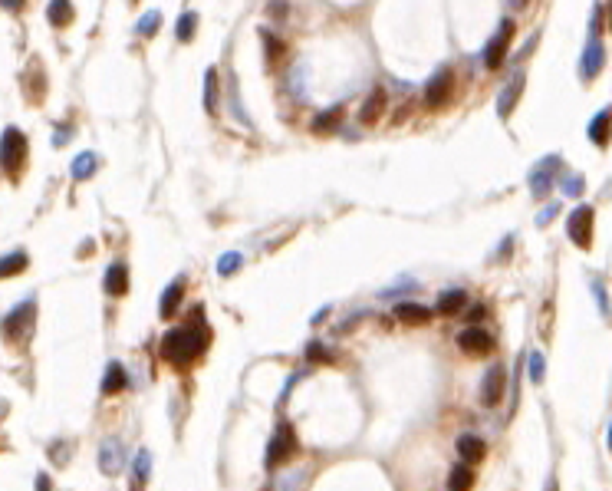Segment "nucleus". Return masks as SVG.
<instances>
[{
    "label": "nucleus",
    "instance_id": "obj_1",
    "mask_svg": "<svg viewBox=\"0 0 612 491\" xmlns=\"http://www.w3.org/2000/svg\"><path fill=\"white\" fill-rule=\"evenodd\" d=\"M192 317H194V323L175 327L162 337V357L172 366H188V363H194L208 350V330L201 323V310H194Z\"/></svg>",
    "mask_w": 612,
    "mask_h": 491
},
{
    "label": "nucleus",
    "instance_id": "obj_2",
    "mask_svg": "<svg viewBox=\"0 0 612 491\" xmlns=\"http://www.w3.org/2000/svg\"><path fill=\"white\" fill-rule=\"evenodd\" d=\"M23 162H27V135L10 125L4 139H0V165H4L7 175H17L23 168Z\"/></svg>",
    "mask_w": 612,
    "mask_h": 491
},
{
    "label": "nucleus",
    "instance_id": "obj_3",
    "mask_svg": "<svg viewBox=\"0 0 612 491\" xmlns=\"http://www.w3.org/2000/svg\"><path fill=\"white\" fill-rule=\"evenodd\" d=\"M560 168H563V158H560V155H546V158H540V165H534L530 175H526L530 195H534V198H546L550 188H553V178H556Z\"/></svg>",
    "mask_w": 612,
    "mask_h": 491
},
{
    "label": "nucleus",
    "instance_id": "obj_4",
    "mask_svg": "<svg viewBox=\"0 0 612 491\" xmlns=\"http://www.w3.org/2000/svg\"><path fill=\"white\" fill-rule=\"evenodd\" d=\"M293 455H297V435H293L290 422H280L277 435H273L267 445V468H277V465H283L287 458H293Z\"/></svg>",
    "mask_w": 612,
    "mask_h": 491
},
{
    "label": "nucleus",
    "instance_id": "obj_5",
    "mask_svg": "<svg viewBox=\"0 0 612 491\" xmlns=\"http://www.w3.org/2000/svg\"><path fill=\"white\" fill-rule=\"evenodd\" d=\"M566 231H570L576 248H583V250L593 248V208H586V204L573 208L570 221H566Z\"/></svg>",
    "mask_w": 612,
    "mask_h": 491
},
{
    "label": "nucleus",
    "instance_id": "obj_6",
    "mask_svg": "<svg viewBox=\"0 0 612 491\" xmlns=\"http://www.w3.org/2000/svg\"><path fill=\"white\" fill-rule=\"evenodd\" d=\"M514 30L517 23L514 20H500V30H498V37L488 43V50H484V67L488 69H498L504 59H507V47H510V40H514Z\"/></svg>",
    "mask_w": 612,
    "mask_h": 491
},
{
    "label": "nucleus",
    "instance_id": "obj_7",
    "mask_svg": "<svg viewBox=\"0 0 612 491\" xmlns=\"http://www.w3.org/2000/svg\"><path fill=\"white\" fill-rule=\"evenodd\" d=\"M606 67V47H603V40H589L583 50V57H579V76L589 83V79H596L599 73H603Z\"/></svg>",
    "mask_w": 612,
    "mask_h": 491
},
{
    "label": "nucleus",
    "instance_id": "obj_8",
    "mask_svg": "<svg viewBox=\"0 0 612 491\" xmlns=\"http://www.w3.org/2000/svg\"><path fill=\"white\" fill-rule=\"evenodd\" d=\"M451 86H454V73H451V69H438V73L431 76V83L425 86V103H428L431 109H441L445 99L451 96Z\"/></svg>",
    "mask_w": 612,
    "mask_h": 491
},
{
    "label": "nucleus",
    "instance_id": "obj_9",
    "mask_svg": "<svg viewBox=\"0 0 612 491\" xmlns=\"http://www.w3.org/2000/svg\"><path fill=\"white\" fill-rule=\"evenodd\" d=\"M458 347L464 350V353H474V357H484V353H490L494 350V337H490L484 327H468L458 333Z\"/></svg>",
    "mask_w": 612,
    "mask_h": 491
},
{
    "label": "nucleus",
    "instance_id": "obj_10",
    "mask_svg": "<svg viewBox=\"0 0 612 491\" xmlns=\"http://www.w3.org/2000/svg\"><path fill=\"white\" fill-rule=\"evenodd\" d=\"M504 386H507V373L504 366H490L488 376H484V386H481V403L488 405H498L504 399Z\"/></svg>",
    "mask_w": 612,
    "mask_h": 491
},
{
    "label": "nucleus",
    "instance_id": "obj_11",
    "mask_svg": "<svg viewBox=\"0 0 612 491\" xmlns=\"http://www.w3.org/2000/svg\"><path fill=\"white\" fill-rule=\"evenodd\" d=\"M122 465H125L122 442H119V439H105V442L99 445V468H102L105 475H119Z\"/></svg>",
    "mask_w": 612,
    "mask_h": 491
},
{
    "label": "nucleus",
    "instance_id": "obj_12",
    "mask_svg": "<svg viewBox=\"0 0 612 491\" xmlns=\"http://www.w3.org/2000/svg\"><path fill=\"white\" fill-rule=\"evenodd\" d=\"M524 93V76L520 73H514V76L507 79V86L498 93V116L500 119H510V112H514L517 106V96Z\"/></svg>",
    "mask_w": 612,
    "mask_h": 491
},
{
    "label": "nucleus",
    "instance_id": "obj_13",
    "mask_svg": "<svg viewBox=\"0 0 612 491\" xmlns=\"http://www.w3.org/2000/svg\"><path fill=\"white\" fill-rule=\"evenodd\" d=\"M105 294L109 297H125L129 294V267L122 260H115L112 267L105 270Z\"/></svg>",
    "mask_w": 612,
    "mask_h": 491
},
{
    "label": "nucleus",
    "instance_id": "obj_14",
    "mask_svg": "<svg viewBox=\"0 0 612 491\" xmlns=\"http://www.w3.org/2000/svg\"><path fill=\"white\" fill-rule=\"evenodd\" d=\"M30 320H33V300H27V304H20V307L13 310V313H10L7 320H4V333L17 340L20 333H23V330L30 327Z\"/></svg>",
    "mask_w": 612,
    "mask_h": 491
},
{
    "label": "nucleus",
    "instance_id": "obj_15",
    "mask_svg": "<svg viewBox=\"0 0 612 491\" xmlns=\"http://www.w3.org/2000/svg\"><path fill=\"white\" fill-rule=\"evenodd\" d=\"M458 455L464 458L468 465H474V462H481L484 455H488V445H484V439L481 435H471V432H464L458 439Z\"/></svg>",
    "mask_w": 612,
    "mask_h": 491
},
{
    "label": "nucleus",
    "instance_id": "obj_16",
    "mask_svg": "<svg viewBox=\"0 0 612 491\" xmlns=\"http://www.w3.org/2000/svg\"><path fill=\"white\" fill-rule=\"evenodd\" d=\"M125 386H129V373H125L122 363H109L105 366V376H102V393L105 395H115V393H122Z\"/></svg>",
    "mask_w": 612,
    "mask_h": 491
},
{
    "label": "nucleus",
    "instance_id": "obj_17",
    "mask_svg": "<svg viewBox=\"0 0 612 491\" xmlns=\"http://www.w3.org/2000/svg\"><path fill=\"white\" fill-rule=\"evenodd\" d=\"M182 294H184V280H172V284L165 287L162 307H158L162 320H172V317H175V310H178V304H182Z\"/></svg>",
    "mask_w": 612,
    "mask_h": 491
},
{
    "label": "nucleus",
    "instance_id": "obj_18",
    "mask_svg": "<svg viewBox=\"0 0 612 491\" xmlns=\"http://www.w3.org/2000/svg\"><path fill=\"white\" fill-rule=\"evenodd\" d=\"M96 168H99V158H96V152H79L76 158H73V178L76 182H86V178H93L96 175Z\"/></svg>",
    "mask_w": 612,
    "mask_h": 491
},
{
    "label": "nucleus",
    "instance_id": "obj_19",
    "mask_svg": "<svg viewBox=\"0 0 612 491\" xmlns=\"http://www.w3.org/2000/svg\"><path fill=\"white\" fill-rule=\"evenodd\" d=\"M471 485H474V472H471L468 462H461L451 468L448 475V491H471Z\"/></svg>",
    "mask_w": 612,
    "mask_h": 491
},
{
    "label": "nucleus",
    "instance_id": "obj_20",
    "mask_svg": "<svg viewBox=\"0 0 612 491\" xmlns=\"http://www.w3.org/2000/svg\"><path fill=\"white\" fill-rule=\"evenodd\" d=\"M395 317L402 320V323H428L431 310L421 307V304H399V307H395Z\"/></svg>",
    "mask_w": 612,
    "mask_h": 491
},
{
    "label": "nucleus",
    "instance_id": "obj_21",
    "mask_svg": "<svg viewBox=\"0 0 612 491\" xmlns=\"http://www.w3.org/2000/svg\"><path fill=\"white\" fill-rule=\"evenodd\" d=\"M47 20L53 27H66L69 20H73V4H69V0H49Z\"/></svg>",
    "mask_w": 612,
    "mask_h": 491
},
{
    "label": "nucleus",
    "instance_id": "obj_22",
    "mask_svg": "<svg viewBox=\"0 0 612 491\" xmlns=\"http://www.w3.org/2000/svg\"><path fill=\"white\" fill-rule=\"evenodd\" d=\"M589 139L593 145H609V109L596 112L593 122H589Z\"/></svg>",
    "mask_w": 612,
    "mask_h": 491
},
{
    "label": "nucleus",
    "instance_id": "obj_23",
    "mask_svg": "<svg viewBox=\"0 0 612 491\" xmlns=\"http://www.w3.org/2000/svg\"><path fill=\"white\" fill-rule=\"evenodd\" d=\"M30 258L23 254V250H13V254H7V258H0V280L4 277H13V274H20V270H27Z\"/></svg>",
    "mask_w": 612,
    "mask_h": 491
},
{
    "label": "nucleus",
    "instance_id": "obj_24",
    "mask_svg": "<svg viewBox=\"0 0 612 491\" xmlns=\"http://www.w3.org/2000/svg\"><path fill=\"white\" fill-rule=\"evenodd\" d=\"M204 109L211 116L218 112V69L214 67H208V73H204Z\"/></svg>",
    "mask_w": 612,
    "mask_h": 491
},
{
    "label": "nucleus",
    "instance_id": "obj_25",
    "mask_svg": "<svg viewBox=\"0 0 612 491\" xmlns=\"http://www.w3.org/2000/svg\"><path fill=\"white\" fill-rule=\"evenodd\" d=\"M382 109H385V89H372V96H369V103L363 106L359 119H363V122H375V119L382 116Z\"/></svg>",
    "mask_w": 612,
    "mask_h": 491
},
{
    "label": "nucleus",
    "instance_id": "obj_26",
    "mask_svg": "<svg viewBox=\"0 0 612 491\" xmlns=\"http://www.w3.org/2000/svg\"><path fill=\"white\" fill-rule=\"evenodd\" d=\"M464 304H468V294H464V290H448V294L438 297L441 313H458V310H464Z\"/></svg>",
    "mask_w": 612,
    "mask_h": 491
},
{
    "label": "nucleus",
    "instance_id": "obj_27",
    "mask_svg": "<svg viewBox=\"0 0 612 491\" xmlns=\"http://www.w3.org/2000/svg\"><path fill=\"white\" fill-rule=\"evenodd\" d=\"M158 27H162V13H158V10H148V13H142V17H139V23H135V33H139V37H155V33H158Z\"/></svg>",
    "mask_w": 612,
    "mask_h": 491
},
{
    "label": "nucleus",
    "instance_id": "obj_28",
    "mask_svg": "<svg viewBox=\"0 0 612 491\" xmlns=\"http://www.w3.org/2000/svg\"><path fill=\"white\" fill-rule=\"evenodd\" d=\"M148 472H152V455L139 452V455H135V491L145 488V482H148Z\"/></svg>",
    "mask_w": 612,
    "mask_h": 491
},
{
    "label": "nucleus",
    "instance_id": "obj_29",
    "mask_svg": "<svg viewBox=\"0 0 612 491\" xmlns=\"http://www.w3.org/2000/svg\"><path fill=\"white\" fill-rule=\"evenodd\" d=\"M194 30H198V13H194V10H188V13H182V17H178V30H175V33H178V40H182V43H188V40H194Z\"/></svg>",
    "mask_w": 612,
    "mask_h": 491
},
{
    "label": "nucleus",
    "instance_id": "obj_30",
    "mask_svg": "<svg viewBox=\"0 0 612 491\" xmlns=\"http://www.w3.org/2000/svg\"><path fill=\"white\" fill-rule=\"evenodd\" d=\"M339 122H343V109L333 106L329 112H323V116L313 119V129H316V132H329V129H336Z\"/></svg>",
    "mask_w": 612,
    "mask_h": 491
},
{
    "label": "nucleus",
    "instance_id": "obj_31",
    "mask_svg": "<svg viewBox=\"0 0 612 491\" xmlns=\"http://www.w3.org/2000/svg\"><path fill=\"white\" fill-rule=\"evenodd\" d=\"M260 40H264V47H267V63H277V59L287 53V47H283V43H280V40L273 37L270 30H260Z\"/></svg>",
    "mask_w": 612,
    "mask_h": 491
},
{
    "label": "nucleus",
    "instance_id": "obj_32",
    "mask_svg": "<svg viewBox=\"0 0 612 491\" xmlns=\"http://www.w3.org/2000/svg\"><path fill=\"white\" fill-rule=\"evenodd\" d=\"M240 264H244V258H240L237 250H228V254H220L218 260V274L220 277H230V274H237Z\"/></svg>",
    "mask_w": 612,
    "mask_h": 491
},
{
    "label": "nucleus",
    "instance_id": "obj_33",
    "mask_svg": "<svg viewBox=\"0 0 612 491\" xmlns=\"http://www.w3.org/2000/svg\"><path fill=\"white\" fill-rule=\"evenodd\" d=\"M560 188H563L570 198H576V195H583V188H586V178L583 175H573V172H566L563 175V182H560Z\"/></svg>",
    "mask_w": 612,
    "mask_h": 491
},
{
    "label": "nucleus",
    "instance_id": "obj_34",
    "mask_svg": "<svg viewBox=\"0 0 612 491\" xmlns=\"http://www.w3.org/2000/svg\"><path fill=\"white\" fill-rule=\"evenodd\" d=\"M543 376H546L543 353H530V379H534V383H543Z\"/></svg>",
    "mask_w": 612,
    "mask_h": 491
},
{
    "label": "nucleus",
    "instance_id": "obj_35",
    "mask_svg": "<svg viewBox=\"0 0 612 491\" xmlns=\"http://www.w3.org/2000/svg\"><path fill=\"white\" fill-rule=\"evenodd\" d=\"M560 212V208H556V204H550V208H543V212H540V218H536V224H540V228H543L546 221H553V214Z\"/></svg>",
    "mask_w": 612,
    "mask_h": 491
},
{
    "label": "nucleus",
    "instance_id": "obj_36",
    "mask_svg": "<svg viewBox=\"0 0 612 491\" xmlns=\"http://www.w3.org/2000/svg\"><path fill=\"white\" fill-rule=\"evenodd\" d=\"M603 27H606V10L599 7L596 10V17H593V33H603Z\"/></svg>",
    "mask_w": 612,
    "mask_h": 491
},
{
    "label": "nucleus",
    "instance_id": "obj_37",
    "mask_svg": "<svg viewBox=\"0 0 612 491\" xmlns=\"http://www.w3.org/2000/svg\"><path fill=\"white\" fill-rule=\"evenodd\" d=\"M306 357H310V359H323V363H329V353H323V350H319V343H313Z\"/></svg>",
    "mask_w": 612,
    "mask_h": 491
},
{
    "label": "nucleus",
    "instance_id": "obj_38",
    "mask_svg": "<svg viewBox=\"0 0 612 491\" xmlns=\"http://www.w3.org/2000/svg\"><path fill=\"white\" fill-rule=\"evenodd\" d=\"M593 290H596V300H599V307H603V317L609 313V307H606V290L599 287V284H593Z\"/></svg>",
    "mask_w": 612,
    "mask_h": 491
},
{
    "label": "nucleus",
    "instance_id": "obj_39",
    "mask_svg": "<svg viewBox=\"0 0 612 491\" xmlns=\"http://www.w3.org/2000/svg\"><path fill=\"white\" fill-rule=\"evenodd\" d=\"M37 491H53V485H49V475H37Z\"/></svg>",
    "mask_w": 612,
    "mask_h": 491
},
{
    "label": "nucleus",
    "instance_id": "obj_40",
    "mask_svg": "<svg viewBox=\"0 0 612 491\" xmlns=\"http://www.w3.org/2000/svg\"><path fill=\"white\" fill-rule=\"evenodd\" d=\"M27 4V0H0V7H7V10H20Z\"/></svg>",
    "mask_w": 612,
    "mask_h": 491
},
{
    "label": "nucleus",
    "instance_id": "obj_41",
    "mask_svg": "<svg viewBox=\"0 0 612 491\" xmlns=\"http://www.w3.org/2000/svg\"><path fill=\"white\" fill-rule=\"evenodd\" d=\"M526 0H510V7H524Z\"/></svg>",
    "mask_w": 612,
    "mask_h": 491
},
{
    "label": "nucleus",
    "instance_id": "obj_42",
    "mask_svg": "<svg viewBox=\"0 0 612 491\" xmlns=\"http://www.w3.org/2000/svg\"><path fill=\"white\" fill-rule=\"evenodd\" d=\"M546 491H556V482H553V478H550V485H546Z\"/></svg>",
    "mask_w": 612,
    "mask_h": 491
},
{
    "label": "nucleus",
    "instance_id": "obj_43",
    "mask_svg": "<svg viewBox=\"0 0 612 491\" xmlns=\"http://www.w3.org/2000/svg\"><path fill=\"white\" fill-rule=\"evenodd\" d=\"M4 412H7V403H0V415H4Z\"/></svg>",
    "mask_w": 612,
    "mask_h": 491
}]
</instances>
